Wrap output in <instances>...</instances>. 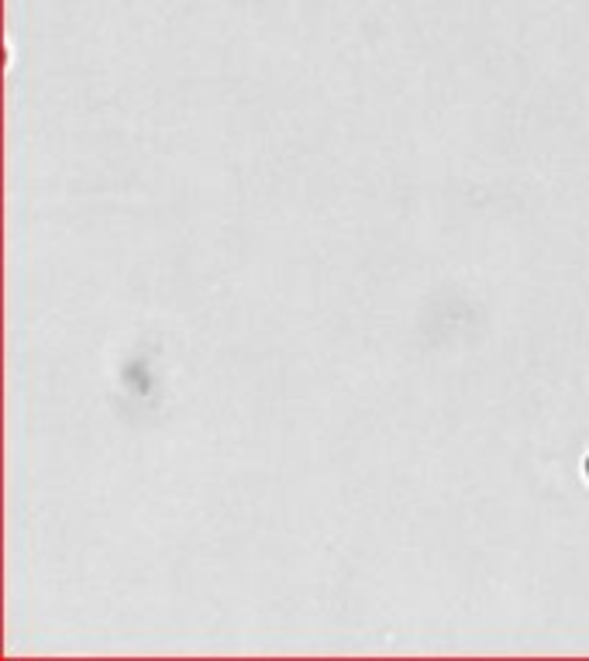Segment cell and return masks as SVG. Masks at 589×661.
I'll return each instance as SVG.
<instances>
[]
</instances>
